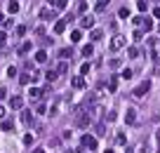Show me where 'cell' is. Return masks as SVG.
I'll return each mask as SVG.
<instances>
[{"label": "cell", "instance_id": "cell-1", "mask_svg": "<svg viewBox=\"0 0 160 153\" xmlns=\"http://www.w3.org/2000/svg\"><path fill=\"white\" fill-rule=\"evenodd\" d=\"M90 122H92V116H90L87 108H80V111L75 113V125L78 127H90Z\"/></svg>", "mask_w": 160, "mask_h": 153}, {"label": "cell", "instance_id": "cell-2", "mask_svg": "<svg viewBox=\"0 0 160 153\" xmlns=\"http://www.w3.org/2000/svg\"><path fill=\"white\" fill-rule=\"evenodd\" d=\"M148 52L153 61H160V38H148Z\"/></svg>", "mask_w": 160, "mask_h": 153}, {"label": "cell", "instance_id": "cell-3", "mask_svg": "<svg viewBox=\"0 0 160 153\" xmlns=\"http://www.w3.org/2000/svg\"><path fill=\"white\" fill-rule=\"evenodd\" d=\"M148 90H151V83H148V80H144V83H139L137 87L132 90V97H134V99H141V97L148 94Z\"/></svg>", "mask_w": 160, "mask_h": 153}, {"label": "cell", "instance_id": "cell-4", "mask_svg": "<svg viewBox=\"0 0 160 153\" xmlns=\"http://www.w3.org/2000/svg\"><path fill=\"white\" fill-rule=\"evenodd\" d=\"M87 111H90L92 120H94V118H99L101 113H106V111H104V104H99V101H92V104H87Z\"/></svg>", "mask_w": 160, "mask_h": 153}, {"label": "cell", "instance_id": "cell-5", "mask_svg": "<svg viewBox=\"0 0 160 153\" xmlns=\"http://www.w3.org/2000/svg\"><path fill=\"white\" fill-rule=\"evenodd\" d=\"M125 45H127V38H125V36H113V38H111V52L123 50Z\"/></svg>", "mask_w": 160, "mask_h": 153}, {"label": "cell", "instance_id": "cell-6", "mask_svg": "<svg viewBox=\"0 0 160 153\" xmlns=\"http://www.w3.org/2000/svg\"><path fill=\"white\" fill-rule=\"evenodd\" d=\"M80 144H82V148H90V151H94V148H96V137H92V134H82Z\"/></svg>", "mask_w": 160, "mask_h": 153}, {"label": "cell", "instance_id": "cell-7", "mask_svg": "<svg viewBox=\"0 0 160 153\" xmlns=\"http://www.w3.org/2000/svg\"><path fill=\"white\" fill-rule=\"evenodd\" d=\"M40 19H43V21L57 19V10H54V7H43V10H40Z\"/></svg>", "mask_w": 160, "mask_h": 153}, {"label": "cell", "instance_id": "cell-8", "mask_svg": "<svg viewBox=\"0 0 160 153\" xmlns=\"http://www.w3.org/2000/svg\"><path fill=\"white\" fill-rule=\"evenodd\" d=\"M66 104H68V101H66L64 97H61V99H57V101L52 104V108H49V113H52V116H59V113H61V108H64Z\"/></svg>", "mask_w": 160, "mask_h": 153}, {"label": "cell", "instance_id": "cell-9", "mask_svg": "<svg viewBox=\"0 0 160 153\" xmlns=\"http://www.w3.org/2000/svg\"><path fill=\"white\" fill-rule=\"evenodd\" d=\"M94 17H92V14H82V17H80V26H82V28H94Z\"/></svg>", "mask_w": 160, "mask_h": 153}, {"label": "cell", "instance_id": "cell-10", "mask_svg": "<svg viewBox=\"0 0 160 153\" xmlns=\"http://www.w3.org/2000/svg\"><path fill=\"white\" fill-rule=\"evenodd\" d=\"M71 85H73V90H85V75H73Z\"/></svg>", "mask_w": 160, "mask_h": 153}, {"label": "cell", "instance_id": "cell-11", "mask_svg": "<svg viewBox=\"0 0 160 153\" xmlns=\"http://www.w3.org/2000/svg\"><path fill=\"white\" fill-rule=\"evenodd\" d=\"M10 108H14V111H21V108H24V99L14 94V97L10 99Z\"/></svg>", "mask_w": 160, "mask_h": 153}, {"label": "cell", "instance_id": "cell-12", "mask_svg": "<svg viewBox=\"0 0 160 153\" xmlns=\"http://www.w3.org/2000/svg\"><path fill=\"white\" fill-rule=\"evenodd\" d=\"M125 122H127V125H134V122H137V111H134V108H127V113H125Z\"/></svg>", "mask_w": 160, "mask_h": 153}, {"label": "cell", "instance_id": "cell-13", "mask_svg": "<svg viewBox=\"0 0 160 153\" xmlns=\"http://www.w3.org/2000/svg\"><path fill=\"white\" fill-rule=\"evenodd\" d=\"M21 122L31 127V125H33V113H31V111H21Z\"/></svg>", "mask_w": 160, "mask_h": 153}, {"label": "cell", "instance_id": "cell-14", "mask_svg": "<svg viewBox=\"0 0 160 153\" xmlns=\"http://www.w3.org/2000/svg\"><path fill=\"white\" fill-rule=\"evenodd\" d=\"M108 2H111V0H96L94 2V12H106Z\"/></svg>", "mask_w": 160, "mask_h": 153}, {"label": "cell", "instance_id": "cell-15", "mask_svg": "<svg viewBox=\"0 0 160 153\" xmlns=\"http://www.w3.org/2000/svg\"><path fill=\"white\" fill-rule=\"evenodd\" d=\"M66 24H68L66 19H59L57 24H54V33H57V36H59V33H64L66 31Z\"/></svg>", "mask_w": 160, "mask_h": 153}, {"label": "cell", "instance_id": "cell-16", "mask_svg": "<svg viewBox=\"0 0 160 153\" xmlns=\"http://www.w3.org/2000/svg\"><path fill=\"white\" fill-rule=\"evenodd\" d=\"M28 97H31V101H38L40 97H43V90H38V87H31V90H28Z\"/></svg>", "mask_w": 160, "mask_h": 153}, {"label": "cell", "instance_id": "cell-17", "mask_svg": "<svg viewBox=\"0 0 160 153\" xmlns=\"http://www.w3.org/2000/svg\"><path fill=\"white\" fill-rule=\"evenodd\" d=\"M49 5H54V10H66L68 0H49Z\"/></svg>", "mask_w": 160, "mask_h": 153}, {"label": "cell", "instance_id": "cell-18", "mask_svg": "<svg viewBox=\"0 0 160 153\" xmlns=\"http://www.w3.org/2000/svg\"><path fill=\"white\" fill-rule=\"evenodd\" d=\"M7 12H10V14H16V12H19V2H16V0H10V2H7Z\"/></svg>", "mask_w": 160, "mask_h": 153}, {"label": "cell", "instance_id": "cell-19", "mask_svg": "<svg viewBox=\"0 0 160 153\" xmlns=\"http://www.w3.org/2000/svg\"><path fill=\"white\" fill-rule=\"evenodd\" d=\"M35 61L38 64H45V61H47V52H45V50H38V52H35Z\"/></svg>", "mask_w": 160, "mask_h": 153}, {"label": "cell", "instance_id": "cell-20", "mask_svg": "<svg viewBox=\"0 0 160 153\" xmlns=\"http://www.w3.org/2000/svg\"><path fill=\"white\" fill-rule=\"evenodd\" d=\"M141 26H144V31H153V19L144 17V19H141Z\"/></svg>", "mask_w": 160, "mask_h": 153}, {"label": "cell", "instance_id": "cell-21", "mask_svg": "<svg viewBox=\"0 0 160 153\" xmlns=\"http://www.w3.org/2000/svg\"><path fill=\"white\" fill-rule=\"evenodd\" d=\"M2 130H5V132L14 130V120H10V118H2Z\"/></svg>", "mask_w": 160, "mask_h": 153}, {"label": "cell", "instance_id": "cell-22", "mask_svg": "<svg viewBox=\"0 0 160 153\" xmlns=\"http://www.w3.org/2000/svg\"><path fill=\"white\" fill-rule=\"evenodd\" d=\"M101 38H104V33L101 31H99V28H92V33H90V40H101Z\"/></svg>", "mask_w": 160, "mask_h": 153}, {"label": "cell", "instance_id": "cell-23", "mask_svg": "<svg viewBox=\"0 0 160 153\" xmlns=\"http://www.w3.org/2000/svg\"><path fill=\"white\" fill-rule=\"evenodd\" d=\"M115 90H118V78L111 75V78H108V92H115Z\"/></svg>", "mask_w": 160, "mask_h": 153}, {"label": "cell", "instance_id": "cell-24", "mask_svg": "<svg viewBox=\"0 0 160 153\" xmlns=\"http://www.w3.org/2000/svg\"><path fill=\"white\" fill-rule=\"evenodd\" d=\"M14 36H16V38H24V36H26V26H24V24H19V26L14 28Z\"/></svg>", "mask_w": 160, "mask_h": 153}, {"label": "cell", "instance_id": "cell-25", "mask_svg": "<svg viewBox=\"0 0 160 153\" xmlns=\"http://www.w3.org/2000/svg\"><path fill=\"white\" fill-rule=\"evenodd\" d=\"M59 57H61V59H71V57H73L71 47H64V50H59Z\"/></svg>", "mask_w": 160, "mask_h": 153}, {"label": "cell", "instance_id": "cell-26", "mask_svg": "<svg viewBox=\"0 0 160 153\" xmlns=\"http://www.w3.org/2000/svg\"><path fill=\"white\" fill-rule=\"evenodd\" d=\"M45 78H47L49 83H52V80H57V78H59V73H57V69H49L47 73H45Z\"/></svg>", "mask_w": 160, "mask_h": 153}, {"label": "cell", "instance_id": "cell-27", "mask_svg": "<svg viewBox=\"0 0 160 153\" xmlns=\"http://www.w3.org/2000/svg\"><path fill=\"white\" fill-rule=\"evenodd\" d=\"M118 17H120V19H129V7H120V10H118Z\"/></svg>", "mask_w": 160, "mask_h": 153}, {"label": "cell", "instance_id": "cell-28", "mask_svg": "<svg viewBox=\"0 0 160 153\" xmlns=\"http://www.w3.org/2000/svg\"><path fill=\"white\" fill-rule=\"evenodd\" d=\"M31 50H33V42H24V45H21V47H19V52H21V54H26V52H31Z\"/></svg>", "mask_w": 160, "mask_h": 153}, {"label": "cell", "instance_id": "cell-29", "mask_svg": "<svg viewBox=\"0 0 160 153\" xmlns=\"http://www.w3.org/2000/svg\"><path fill=\"white\" fill-rule=\"evenodd\" d=\"M92 54H94V47H92V45H85V47H82V57H92Z\"/></svg>", "mask_w": 160, "mask_h": 153}, {"label": "cell", "instance_id": "cell-30", "mask_svg": "<svg viewBox=\"0 0 160 153\" xmlns=\"http://www.w3.org/2000/svg\"><path fill=\"white\" fill-rule=\"evenodd\" d=\"M104 134H106V125L99 122V125H96V137H104Z\"/></svg>", "mask_w": 160, "mask_h": 153}, {"label": "cell", "instance_id": "cell-31", "mask_svg": "<svg viewBox=\"0 0 160 153\" xmlns=\"http://www.w3.org/2000/svg\"><path fill=\"white\" fill-rule=\"evenodd\" d=\"M66 71H68V64H66V59H64V61L57 66V73H66Z\"/></svg>", "mask_w": 160, "mask_h": 153}, {"label": "cell", "instance_id": "cell-32", "mask_svg": "<svg viewBox=\"0 0 160 153\" xmlns=\"http://www.w3.org/2000/svg\"><path fill=\"white\" fill-rule=\"evenodd\" d=\"M146 7H148V0H139V2H137V10L139 12H146Z\"/></svg>", "mask_w": 160, "mask_h": 153}, {"label": "cell", "instance_id": "cell-33", "mask_svg": "<svg viewBox=\"0 0 160 153\" xmlns=\"http://www.w3.org/2000/svg\"><path fill=\"white\" fill-rule=\"evenodd\" d=\"M80 38H82V33H80V31H73V33H71V42H80Z\"/></svg>", "mask_w": 160, "mask_h": 153}, {"label": "cell", "instance_id": "cell-34", "mask_svg": "<svg viewBox=\"0 0 160 153\" xmlns=\"http://www.w3.org/2000/svg\"><path fill=\"white\" fill-rule=\"evenodd\" d=\"M78 12H80V14H85V12H87V2H85V0H80V2H78Z\"/></svg>", "mask_w": 160, "mask_h": 153}, {"label": "cell", "instance_id": "cell-35", "mask_svg": "<svg viewBox=\"0 0 160 153\" xmlns=\"http://www.w3.org/2000/svg\"><path fill=\"white\" fill-rule=\"evenodd\" d=\"M132 38H134V40H144V31H141V28H137V31L132 33Z\"/></svg>", "mask_w": 160, "mask_h": 153}, {"label": "cell", "instance_id": "cell-36", "mask_svg": "<svg viewBox=\"0 0 160 153\" xmlns=\"http://www.w3.org/2000/svg\"><path fill=\"white\" fill-rule=\"evenodd\" d=\"M120 78H123V80H132V71H129V69H125L123 73H120Z\"/></svg>", "mask_w": 160, "mask_h": 153}, {"label": "cell", "instance_id": "cell-37", "mask_svg": "<svg viewBox=\"0 0 160 153\" xmlns=\"http://www.w3.org/2000/svg\"><path fill=\"white\" fill-rule=\"evenodd\" d=\"M120 64H123L120 59H111V61H108V66H111V69H120Z\"/></svg>", "mask_w": 160, "mask_h": 153}, {"label": "cell", "instance_id": "cell-38", "mask_svg": "<svg viewBox=\"0 0 160 153\" xmlns=\"http://www.w3.org/2000/svg\"><path fill=\"white\" fill-rule=\"evenodd\" d=\"M127 54H129L132 59H137V57H139V50H137V47H129V50H127Z\"/></svg>", "mask_w": 160, "mask_h": 153}, {"label": "cell", "instance_id": "cell-39", "mask_svg": "<svg viewBox=\"0 0 160 153\" xmlns=\"http://www.w3.org/2000/svg\"><path fill=\"white\" fill-rule=\"evenodd\" d=\"M90 73V64H82V66H80V75H87Z\"/></svg>", "mask_w": 160, "mask_h": 153}, {"label": "cell", "instance_id": "cell-40", "mask_svg": "<svg viewBox=\"0 0 160 153\" xmlns=\"http://www.w3.org/2000/svg\"><path fill=\"white\" fill-rule=\"evenodd\" d=\"M115 141H118V144H125V141H127V137H125V134L120 132V134H118V137H115Z\"/></svg>", "mask_w": 160, "mask_h": 153}, {"label": "cell", "instance_id": "cell-41", "mask_svg": "<svg viewBox=\"0 0 160 153\" xmlns=\"http://www.w3.org/2000/svg\"><path fill=\"white\" fill-rule=\"evenodd\" d=\"M115 118H118V116H115V113H113V111H108V113H106V120H108V122H113V120H115Z\"/></svg>", "mask_w": 160, "mask_h": 153}, {"label": "cell", "instance_id": "cell-42", "mask_svg": "<svg viewBox=\"0 0 160 153\" xmlns=\"http://www.w3.org/2000/svg\"><path fill=\"white\" fill-rule=\"evenodd\" d=\"M35 111H38V113H45V111H47V106H45V104H38Z\"/></svg>", "mask_w": 160, "mask_h": 153}, {"label": "cell", "instance_id": "cell-43", "mask_svg": "<svg viewBox=\"0 0 160 153\" xmlns=\"http://www.w3.org/2000/svg\"><path fill=\"white\" fill-rule=\"evenodd\" d=\"M7 75H10V78H14V75H16V69H14V66H10V69H7Z\"/></svg>", "mask_w": 160, "mask_h": 153}, {"label": "cell", "instance_id": "cell-44", "mask_svg": "<svg viewBox=\"0 0 160 153\" xmlns=\"http://www.w3.org/2000/svg\"><path fill=\"white\" fill-rule=\"evenodd\" d=\"M24 144H26V146H28V144H33V134H26V137H24Z\"/></svg>", "mask_w": 160, "mask_h": 153}, {"label": "cell", "instance_id": "cell-45", "mask_svg": "<svg viewBox=\"0 0 160 153\" xmlns=\"http://www.w3.org/2000/svg\"><path fill=\"white\" fill-rule=\"evenodd\" d=\"M5 40H7V36H5V31H0V45H5Z\"/></svg>", "mask_w": 160, "mask_h": 153}, {"label": "cell", "instance_id": "cell-46", "mask_svg": "<svg viewBox=\"0 0 160 153\" xmlns=\"http://www.w3.org/2000/svg\"><path fill=\"white\" fill-rule=\"evenodd\" d=\"M5 97H7V90H5V87H0V99H5Z\"/></svg>", "mask_w": 160, "mask_h": 153}, {"label": "cell", "instance_id": "cell-47", "mask_svg": "<svg viewBox=\"0 0 160 153\" xmlns=\"http://www.w3.org/2000/svg\"><path fill=\"white\" fill-rule=\"evenodd\" d=\"M153 17H155V19H160V7H155V10H153Z\"/></svg>", "mask_w": 160, "mask_h": 153}, {"label": "cell", "instance_id": "cell-48", "mask_svg": "<svg viewBox=\"0 0 160 153\" xmlns=\"http://www.w3.org/2000/svg\"><path fill=\"white\" fill-rule=\"evenodd\" d=\"M2 118H5V108H2V106H0V120H2Z\"/></svg>", "mask_w": 160, "mask_h": 153}, {"label": "cell", "instance_id": "cell-49", "mask_svg": "<svg viewBox=\"0 0 160 153\" xmlns=\"http://www.w3.org/2000/svg\"><path fill=\"white\" fill-rule=\"evenodd\" d=\"M33 153H45V148H33Z\"/></svg>", "mask_w": 160, "mask_h": 153}, {"label": "cell", "instance_id": "cell-50", "mask_svg": "<svg viewBox=\"0 0 160 153\" xmlns=\"http://www.w3.org/2000/svg\"><path fill=\"white\" fill-rule=\"evenodd\" d=\"M0 21H5V14H2V12H0Z\"/></svg>", "mask_w": 160, "mask_h": 153}, {"label": "cell", "instance_id": "cell-51", "mask_svg": "<svg viewBox=\"0 0 160 153\" xmlns=\"http://www.w3.org/2000/svg\"><path fill=\"white\" fill-rule=\"evenodd\" d=\"M125 153H132V148H127V151H125Z\"/></svg>", "mask_w": 160, "mask_h": 153}, {"label": "cell", "instance_id": "cell-52", "mask_svg": "<svg viewBox=\"0 0 160 153\" xmlns=\"http://www.w3.org/2000/svg\"><path fill=\"white\" fill-rule=\"evenodd\" d=\"M106 153H113V151H111V148H108V151H106Z\"/></svg>", "mask_w": 160, "mask_h": 153}, {"label": "cell", "instance_id": "cell-53", "mask_svg": "<svg viewBox=\"0 0 160 153\" xmlns=\"http://www.w3.org/2000/svg\"><path fill=\"white\" fill-rule=\"evenodd\" d=\"M158 31H160V26H158Z\"/></svg>", "mask_w": 160, "mask_h": 153}, {"label": "cell", "instance_id": "cell-54", "mask_svg": "<svg viewBox=\"0 0 160 153\" xmlns=\"http://www.w3.org/2000/svg\"><path fill=\"white\" fill-rule=\"evenodd\" d=\"M158 153H160V151H158Z\"/></svg>", "mask_w": 160, "mask_h": 153}]
</instances>
